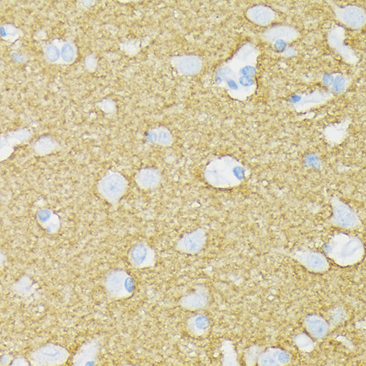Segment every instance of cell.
<instances>
[{
  "label": "cell",
  "mask_w": 366,
  "mask_h": 366,
  "mask_svg": "<svg viewBox=\"0 0 366 366\" xmlns=\"http://www.w3.org/2000/svg\"><path fill=\"white\" fill-rule=\"evenodd\" d=\"M209 301V291L206 287L197 286L181 300V306L188 310H201L207 306Z\"/></svg>",
  "instance_id": "cell-1"
},
{
  "label": "cell",
  "mask_w": 366,
  "mask_h": 366,
  "mask_svg": "<svg viewBox=\"0 0 366 366\" xmlns=\"http://www.w3.org/2000/svg\"><path fill=\"white\" fill-rule=\"evenodd\" d=\"M209 318L203 314L192 315L186 323V330L190 336L197 338L205 337L210 332Z\"/></svg>",
  "instance_id": "cell-2"
},
{
  "label": "cell",
  "mask_w": 366,
  "mask_h": 366,
  "mask_svg": "<svg viewBox=\"0 0 366 366\" xmlns=\"http://www.w3.org/2000/svg\"><path fill=\"white\" fill-rule=\"evenodd\" d=\"M205 242V232L201 230L190 232L182 238L178 243V249L187 254L199 253Z\"/></svg>",
  "instance_id": "cell-3"
},
{
  "label": "cell",
  "mask_w": 366,
  "mask_h": 366,
  "mask_svg": "<svg viewBox=\"0 0 366 366\" xmlns=\"http://www.w3.org/2000/svg\"><path fill=\"white\" fill-rule=\"evenodd\" d=\"M103 192L110 199L119 198L124 193L126 183L123 177L119 175L113 174L105 178L102 185Z\"/></svg>",
  "instance_id": "cell-4"
},
{
  "label": "cell",
  "mask_w": 366,
  "mask_h": 366,
  "mask_svg": "<svg viewBox=\"0 0 366 366\" xmlns=\"http://www.w3.org/2000/svg\"><path fill=\"white\" fill-rule=\"evenodd\" d=\"M306 325L311 334L321 337L326 334L328 325L322 318L317 315H311L306 319Z\"/></svg>",
  "instance_id": "cell-5"
},
{
  "label": "cell",
  "mask_w": 366,
  "mask_h": 366,
  "mask_svg": "<svg viewBox=\"0 0 366 366\" xmlns=\"http://www.w3.org/2000/svg\"><path fill=\"white\" fill-rule=\"evenodd\" d=\"M131 258L135 264L141 265L150 264L152 262L153 256L151 252L143 245H139L133 250Z\"/></svg>",
  "instance_id": "cell-6"
},
{
  "label": "cell",
  "mask_w": 366,
  "mask_h": 366,
  "mask_svg": "<svg viewBox=\"0 0 366 366\" xmlns=\"http://www.w3.org/2000/svg\"><path fill=\"white\" fill-rule=\"evenodd\" d=\"M177 61V67L184 74H194L200 68V62L192 57H185Z\"/></svg>",
  "instance_id": "cell-7"
},
{
  "label": "cell",
  "mask_w": 366,
  "mask_h": 366,
  "mask_svg": "<svg viewBox=\"0 0 366 366\" xmlns=\"http://www.w3.org/2000/svg\"><path fill=\"white\" fill-rule=\"evenodd\" d=\"M160 177L156 170L146 169L139 173L138 181L144 188H152L159 183Z\"/></svg>",
  "instance_id": "cell-8"
},
{
  "label": "cell",
  "mask_w": 366,
  "mask_h": 366,
  "mask_svg": "<svg viewBox=\"0 0 366 366\" xmlns=\"http://www.w3.org/2000/svg\"><path fill=\"white\" fill-rule=\"evenodd\" d=\"M336 221L339 225L344 227H352L355 222L354 214L346 208H340L337 210Z\"/></svg>",
  "instance_id": "cell-9"
},
{
  "label": "cell",
  "mask_w": 366,
  "mask_h": 366,
  "mask_svg": "<svg viewBox=\"0 0 366 366\" xmlns=\"http://www.w3.org/2000/svg\"><path fill=\"white\" fill-rule=\"evenodd\" d=\"M306 264L309 268L314 271H323L327 266L325 259L321 255L315 254H310L307 257Z\"/></svg>",
  "instance_id": "cell-10"
},
{
  "label": "cell",
  "mask_w": 366,
  "mask_h": 366,
  "mask_svg": "<svg viewBox=\"0 0 366 366\" xmlns=\"http://www.w3.org/2000/svg\"><path fill=\"white\" fill-rule=\"evenodd\" d=\"M153 141L159 142L161 144H168L170 143V140H172V136L168 131L165 130H162L158 131V132L154 133L152 135Z\"/></svg>",
  "instance_id": "cell-11"
},
{
  "label": "cell",
  "mask_w": 366,
  "mask_h": 366,
  "mask_svg": "<svg viewBox=\"0 0 366 366\" xmlns=\"http://www.w3.org/2000/svg\"><path fill=\"white\" fill-rule=\"evenodd\" d=\"M74 55H75L74 50L71 45L66 44L63 46L62 50H61V56L63 60L67 62H70L74 60Z\"/></svg>",
  "instance_id": "cell-12"
},
{
  "label": "cell",
  "mask_w": 366,
  "mask_h": 366,
  "mask_svg": "<svg viewBox=\"0 0 366 366\" xmlns=\"http://www.w3.org/2000/svg\"><path fill=\"white\" fill-rule=\"evenodd\" d=\"M60 56V52L56 46L50 45V47H48L47 51H46V56H47L48 60L54 62L58 60Z\"/></svg>",
  "instance_id": "cell-13"
},
{
  "label": "cell",
  "mask_w": 366,
  "mask_h": 366,
  "mask_svg": "<svg viewBox=\"0 0 366 366\" xmlns=\"http://www.w3.org/2000/svg\"><path fill=\"white\" fill-rule=\"evenodd\" d=\"M312 341L308 338V337L305 336H300L298 339L297 344H299L300 347L302 348H305L310 345Z\"/></svg>",
  "instance_id": "cell-14"
}]
</instances>
